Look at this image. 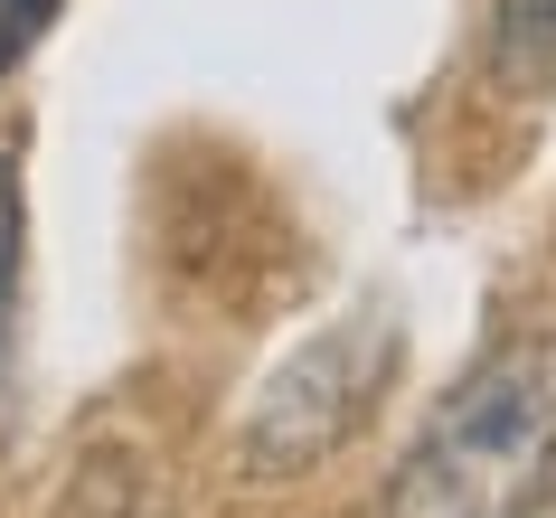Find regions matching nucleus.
<instances>
[{"mask_svg":"<svg viewBox=\"0 0 556 518\" xmlns=\"http://www.w3.org/2000/svg\"><path fill=\"white\" fill-rule=\"evenodd\" d=\"M556 490V358L500 349L434 405L406 471L387 490V518H538Z\"/></svg>","mask_w":556,"mask_h":518,"instance_id":"obj_1","label":"nucleus"},{"mask_svg":"<svg viewBox=\"0 0 556 518\" xmlns=\"http://www.w3.org/2000/svg\"><path fill=\"white\" fill-rule=\"evenodd\" d=\"M20 255H29V199H20V161L0 151V433L20 396Z\"/></svg>","mask_w":556,"mask_h":518,"instance_id":"obj_2","label":"nucleus"},{"mask_svg":"<svg viewBox=\"0 0 556 518\" xmlns=\"http://www.w3.org/2000/svg\"><path fill=\"white\" fill-rule=\"evenodd\" d=\"M491 66L509 86L556 76V0H500L491 10Z\"/></svg>","mask_w":556,"mask_h":518,"instance_id":"obj_3","label":"nucleus"},{"mask_svg":"<svg viewBox=\"0 0 556 518\" xmlns=\"http://www.w3.org/2000/svg\"><path fill=\"white\" fill-rule=\"evenodd\" d=\"M48 20H58V0H0V76L38 48V29H48Z\"/></svg>","mask_w":556,"mask_h":518,"instance_id":"obj_4","label":"nucleus"}]
</instances>
